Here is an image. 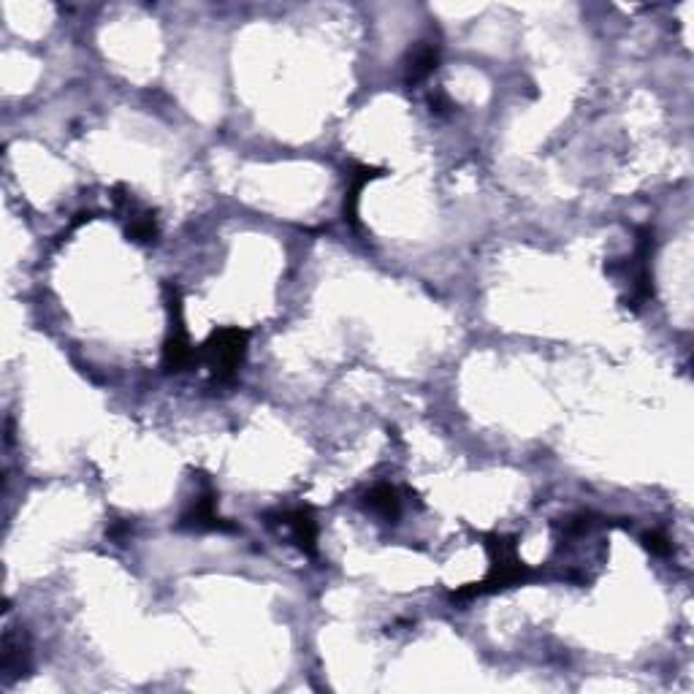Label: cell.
<instances>
[{
    "label": "cell",
    "instance_id": "1",
    "mask_svg": "<svg viewBox=\"0 0 694 694\" xmlns=\"http://www.w3.org/2000/svg\"><path fill=\"white\" fill-rule=\"evenodd\" d=\"M486 548L488 554H491V573L480 583H472V586H464V589L453 591V600H475V597L494 594V591L507 589V586H518V583L532 578V567L521 562L518 545L513 537L491 535L488 537Z\"/></svg>",
    "mask_w": 694,
    "mask_h": 694
},
{
    "label": "cell",
    "instance_id": "2",
    "mask_svg": "<svg viewBox=\"0 0 694 694\" xmlns=\"http://www.w3.org/2000/svg\"><path fill=\"white\" fill-rule=\"evenodd\" d=\"M244 353H247V331L220 329L209 337L207 345L198 350V361L209 366V372L217 383H228L239 372Z\"/></svg>",
    "mask_w": 694,
    "mask_h": 694
},
{
    "label": "cell",
    "instance_id": "3",
    "mask_svg": "<svg viewBox=\"0 0 694 694\" xmlns=\"http://www.w3.org/2000/svg\"><path fill=\"white\" fill-rule=\"evenodd\" d=\"M272 518H277L272 524H277L280 529H288L293 543L299 545L304 554L315 556V551H318V524H315V516H312L310 507L282 510V513H274Z\"/></svg>",
    "mask_w": 694,
    "mask_h": 694
},
{
    "label": "cell",
    "instance_id": "4",
    "mask_svg": "<svg viewBox=\"0 0 694 694\" xmlns=\"http://www.w3.org/2000/svg\"><path fill=\"white\" fill-rule=\"evenodd\" d=\"M182 526L188 529H196V532H223V529H231V524H226L223 518L217 516V499L212 488H204L196 499L190 510L182 516Z\"/></svg>",
    "mask_w": 694,
    "mask_h": 694
},
{
    "label": "cell",
    "instance_id": "5",
    "mask_svg": "<svg viewBox=\"0 0 694 694\" xmlns=\"http://www.w3.org/2000/svg\"><path fill=\"white\" fill-rule=\"evenodd\" d=\"M366 510H372L385 521H396L399 518V510H402V499H399V491L388 483H380V486L369 488V494L364 499Z\"/></svg>",
    "mask_w": 694,
    "mask_h": 694
},
{
    "label": "cell",
    "instance_id": "6",
    "mask_svg": "<svg viewBox=\"0 0 694 694\" xmlns=\"http://www.w3.org/2000/svg\"><path fill=\"white\" fill-rule=\"evenodd\" d=\"M437 60H440V52H437L434 44H423V47L415 49L410 63H407V82H410V85L423 82V79L437 68Z\"/></svg>",
    "mask_w": 694,
    "mask_h": 694
},
{
    "label": "cell",
    "instance_id": "7",
    "mask_svg": "<svg viewBox=\"0 0 694 694\" xmlns=\"http://www.w3.org/2000/svg\"><path fill=\"white\" fill-rule=\"evenodd\" d=\"M643 545H646L648 551H651V554H654V556H667V554H670V540H667V537L662 535V532H657V529H654V532H646V535H643Z\"/></svg>",
    "mask_w": 694,
    "mask_h": 694
}]
</instances>
